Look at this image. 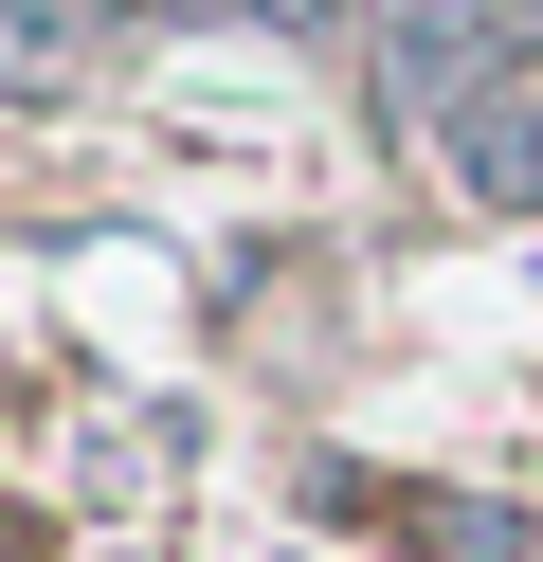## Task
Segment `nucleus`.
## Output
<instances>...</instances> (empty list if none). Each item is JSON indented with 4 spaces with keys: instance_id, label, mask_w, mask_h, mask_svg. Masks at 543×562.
I'll use <instances>...</instances> for the list:
<instances>
[{
    "instance_id": "4",
    "label": "nucleus",
    "mask_w": 543,
    "mask_h": 562,
    "mask_svg": "<svg viewBox=\"0 0 543 562\" xmlns=\"http://www.w3.org/2000/svg\"><path fill=\"white\" fill-rule=\"evenodd\" d=\"M236 19H272V37H362L381 0H236Z\"/></svg>"
},
{
    "instance_id": "2",
    "label": "nucleus",
    "mask_w": 543,
    "mask_h": 562,
    "mask_svg": "<svg viewBox=\"0 0 543 562\" xmlns=\"http://www.w3.org/2000/svg\"><path fill=\"white\" fill-rule=\"evenodd\" d=\"M127 19H181V0H0V91H72Z\"/></svg>"
},
{
    "instance_id": "3",
    "label": "nucleus",
    "mask_w": 543,
    "mask_h": 562,
    "mask_svg": "<svg viewBox=\"0 0 543 562\" xmlns=\"http://www.w3.org/2000/svg\"><path fill=\"white\" fill-rule=\"evenodd\" d=\"M453 182H471V200H543V74H507L489 110L453 127Z\"/></svg>"
},
{
    "instance_id": "1",
    "label": "nucleus",
    "mask_w": 543,
    "mask_h": 562,
    "mask_svg": "<svg viewBox=\"0 0 543 562\" xmlns=\"http://www.w3.org/2000/svg\"><path fill=\"white\" fill-rule=\"evenodd\" d=\"M362 74L417 127H471L507 91V0H381V19H362Z\"/></svg>"
}]
</instances>
